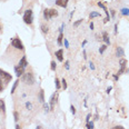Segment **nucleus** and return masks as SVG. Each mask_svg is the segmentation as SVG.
Masks as SVG:
<instances>
[{
    "label": "nucleus",
    "instance_id": "1",
    "mask_svg": "<svg viewBox=\"0 0 129 129\" xmlns=\"http://www.w3.org/2000/svg\"><path fill=\"white\" fill-rule=\"evenodd\" d=\"M22 81L25 82L26 85H29V86H32L35 84V76L32 72H25L22 75Z\"/></svg>",
    "mask_w": 129,
    "mask_h": 129
},
{
    "label": "nucleus",
    "instance_id": "2",
    "mask_svg": "<svg viewBox=\"0 0 129 129\" xmlns=\"http://www.w3.org/2000/svg\"><path fill=\"white\" fill-rule=\"evenodd\" d=\"M23 21L27 25H31L34 22V12H32L31 9H28L25 11V13H23Z\"/></svg>",
    "mask_w": 129,
    "mask_h": 129
},
{
    "label": "nucleus",
    "instance_id": "3",
    "mask_svg": "<svg viewBox=\"0 0 129 129\" xmlns=\"http://www.w3.org/2000/svg\"><path fill=\"white\" fill-rule=\"evenodd\" d=\"M58 11L56 9H45L44 10V18L45 20H49L53 17H57Z\"/></svg>",
    "mask_w": 129,
    "mask_h": 129
},
{
    "label": "nucleus",
    "instance_id": "4",
    "mask_svg": "<svg viewBox=\"0 0 129 129\" xmlns=\"http://www.w3.org/2000/svg\"><path fill=\"white\" fill-rule=\"evenodd\" d=\"M0 78H1V79L4 80L5 84H8V82H9L10 80L12 79V76H11L10 74H8L7 71L2 70V69L0 68Z\"/></svg>",
    "mask_w": 129,
    "mask_h": 129
},
{
    "label": "nucleus",
    "instance_id": "5",
    "mask_svg": "<svg viewBox=\"0 0 129 129\" xmlns=\"http://www.w3.org/2000/svg\"><path fill=\"white\" fill-rule=\"evenodd\" d=\"M11 46L16 49H19V50H25V47H23V44L20 41V39L18 38H13L11 40Z\"/></svg>",
    "mask_w": 129,
    "mask_h": 129
},
{
    "label": "nucleus",
    "instance_id": "6",
    "mask_svg": "<svg viewBox=\"0 0 129 129\" xmlns=\"http://www.w3.org/2000/svg\"><path fill=\"white\" fill-rule=\"evenodd\" d=\"M119 64H120V70L118 71V76H120L121 74L126 71V67H127V60L126 59H120L119 60Z\"/></svg>",
    "mask_w": 129,
    "mask_h": 129
},
{
    "label": "nucleus",
    "instance_id": "7",
    "mask_svg": "<svg viewBox=\"0 0 129 129\" xmlns=\"http://www.w3.org/2000/svg\"><path fill=\"white\" fill-rule=\"evenodd\" d=\"M57 98H58V93H53V95L50 97V110H53V108H55V104L56 101H57Z\"/></svg>",
    "mask_w": 129,
    "mask_h": 129
},
{
    "label": "nucleus",
    "instance_id": "8",
    "mask_svg": "<svg viewBox=\"0 0 129 129\" xmlns=\"http://www.w3.org/2000/svg\"><path fill=\"white\" fill-rule=\"evenodd\" d=\"M98 6H99V7H100V8H103V9H104V11H105V13H106V16H107V17H106V19H105V20H104V22H105V23H106V22H108V21L110 20V16H109V11H108V10H107V8H106V7H105V6H104V5H103V4H101V2H98Z\"/></svg>",
    "mask_w": 129,
    "mask_h": 129
},
{
    "label": "nucleus",
    "instance_id": "9",
    "mask_svg": "<svg viewBox=\"0 0 129 129\" xmlns=\"http://www.w3.org/2000/svg\"><path fill=\"white\" fill-rule=\"evenodd\" d=\"M15 72H16V76L17 77H20L25 74V68L22 67H19V66H16L15 67Z\"/></svg>",
    "mask_w": 129,
    "mask_h": 129
},
{
    "label": "nucleus",
    "instance_id": "10",
    "mask_svg": "<svg viewBox=\"0 0 129 129\" xmlns=\"http://www.w3.org/2000/svg\"><path fill=\"white\" fill-rule=\"evenodd\" d=\"M68 1L69 0H56V5L61 8H66L68 5Z\"/></svg>",
    "mask_w": 129,
    "mask_h": 129
},
{
    "label": "nucleus",
    "instance_id": "11",
    "mask_svg": "<svg viewBox=\"0 0 129 129\" xmlns=\"http://www.w3.org/2000/svg\"><path fill=\"white\" fill-rule=\"evenodd\" d=\"M56 57H57V59L59 61H63V50L62 49H59L56 51Z\"/></svg>",
    "mask_w": 129,
    "mask_h": 129
},
{
    "label": "nucleus",
    "instance_id": "12",
    "mask_svg": "<svg viewBox=\"0 0 129 129\" xmlns=\"http://www.w3.org/2000/svg\"><path fill=\"white\" fill-rule=\"evenodd\" d=\"M18 66H19V67H22V68H25V69H26V67L28 66V62H27V58H26V56H23V57L20 59V61H19V63H18Z\"/></svg>",
    "mask_w": 129,
    "mask_h": 129
},
{
    "label": "nucleus",
    "instance_id": "13",
    "mask_svg": "<svg viewBox=\"0 0 129 129\" xmlns=\"http://www.w3.org/2000/svg\"><path fill=\"white\" fill-rule=\"evenodd\" d=\"M116 56H117V57H122V56H125V50H123L122 47H117Z\"/></svg>",
    "mask_w": 129,
    "mask_h": 129
},
{
    "label": "nucleus",
    "instance_id": "14",
    "mask_svg": "<svg viewBox=\"0 0 129 129\" xmlns=\"http://www.w3.org/2000/svg\"><path fill=\"white\" fill-rule=\"evenodd\" d=\"M103 40L105 41V44H106V45H110L109 36H108V34H107L106 31H104V32H103Z\"/></svg>",
    "mask_w": 129,
    "mask_h": 129
},
{
    "label": "nucleus",
    "instance_id": "15",
    "mask_svg": "<svg viewBox=\"0 0 129 129\" xmlns=\"http://www.w3.org/2000/svg\"><path fill=\"white\" fill-rule=\"evenodd\" d=\"M0 111L2 112L6 111V105H5V101L2 99H0Z\"/></svg>",
    "mask_w": 129,
    "mask_h": 129
},
{
    "label": "nucleus",
    "instance_id": "16",
    "mask_svg": "<svg viewBox=\"0 0 129 129\" xmlns=\"http://www.w3.org/2000/svg\"><path fill=\"white\" fill-rule=\"evenodd\" d=\"M44 95H45V91L44 90H40V92H39V101L40 103H45V97H44Z\"/></svg>",
    "mask_w": 129,
    "mask_h": 129
},
{
    "label": "nucleus",
    "instance_id": "17",
    "mask_svg": "<svg viewBox=\"0 0 129 129\" xmlns=\"http://www.w3.org/2000/svg\"><path fill=\"white\" fill-rule=\"evenodd\" d=\"M96 17H100V13L99 12H96V11H91V13L89 15V18L90 19H93V18Z\"/></svg>",
    "mask_w": 129,
    "mask_h": 129
},
{
    "label": "nucleus",
    "instance_id": "18",
    "mask_svg": "<svg viewBox=\"0 0 129 129\" xmlns=\"http://www.w3.org/2000/svg\"><path fill=\"white\" fill-rule=\"evenodd\" d=\"M120 13H121L122 16H129V8H122V9L120 10Z\"/></svg>",
    "mask_w": 129,
    "mask_h": 129
},
{
    "label": "nucleus",
    "instance_id": "19",
    "mask_svg": "<svg viewBox=\"0 0 129 129\" xmlns=\"http://www.w3.org/2000/svg\"><path fill=\"white\" fill-rule=\"evenodd\" d=\"M40 28H41V31L44 32V34H47V32L49 31V28H48V26H46V25H41Z\"/></svg>",
    "mask_w": 129,
    "mask_h": 129
},
{
    "label": "nucleus",
    "instance_id": "20",
    "mask_svg": "<svg viewBox=\"0 0 129 129\" xmlns=\"http://www.w3.org/2000/svg\"><path fill=\"white\" fill-rule=\"evenodd\" d=\"M62 40H63V35H62V34H60V35H59V37H58V41H57L59 46L62 45Z\"/></svg>",
    "mask_w": 129,
    "mask_h": 129
},
{
    "label": "nucleus",
    "instance_id": "21",
    "mask_svg": "<svg viewBox=\"0 0 129 129\" xmlns=\"http://www.w3.org/2000/svg\"><path fill=\"white\" fill-rule=\"evenodd\" d=\"M18 80H16L15 82H13V86H12V88H11V93H13L15 92V90H16V88H17V86H18Z\"/></svg>",
    "mask_w": 129,
    "mask_h": 129
},
{
    "label": "nucleus",
    "instance_id": "22",
    "mask_svg": "<svg viewBox=\"0 0 129 129\" xmlns=\"http://www.w3.org/2000/svg\"><path fill=\"white\" fill-rule=\"evenodd\" d=\"M26 108L28 110H31L32 109V104L30 103V101H27L26 103Z\"/></svg>",
    "mask_w": 129,
    "mask_h": 129
},
{
    "label": "nucleus",
    "instance_id": "23",
    "mask_svg": "<svg viewBox=\"0 0 129 129\" xmlns=\"http://www.w3.org/2000/svg\"><path fill=\"white\" fill-rule=\"evenodd\" d=\"M50 64H51V66H50L51 70H52V71H55V70H56V68H57V64H56V62H55V61H51V63H50Z\"/></svg>",
    "mask_w": 129,
    "mask_h": 129
},
{
    "label": "nucleus",
    "instance_id": "24",
    "mask_svg": "<svg viewBox=\"0 0 129 129\" xmlns=\"http://www.w3.org/2000/svg\"><path fill=\"white\" fill-rule=\"evenodd\" d=\"M87 129H93V122L92 121L87 122Z\"/></svg>",
    "mask_w": 129,
    "mask_h": 129
},
{
    "label": "nucleus",
    "instance_id": "25",
    "mask_svg": "<svg viewBox=\"0 0 129 129\" xmlns=\"http://www.w3.org/2000/svg\"><path fill=\"white\" fill-rule=\"evenodd\" d=\"M106 48H107V46H106V45H103V46L100 47V49H99V52H100V53H104V51L106 50Z\"/></svg>",
    "mask_w": 129,
    "mask_h": 129
},
{
    "label": "nucleus",
    "instance_id": "26",
    "mask_svg": "<svg viewBox=\"0 0 129 129\" xmlns=\"http://www.w3.org/2000/svg\"><path fill=\"white\" fill-rule=\"evenodd\" d=\"M81 22H82V19H79L78 21H76V22H74V27H75V28H77V27L79 26Z\"/></svg>",
    "mask_w": 129,
    "mask_h": 129
},
{
    "label": "nucleus",
    "instance_id": "27",
    "mask_svg": "<svg viewBox=\"0 0 129 129\" xmlns=\"http://www.w3.org/2000/svg\"><path fill=\"white\" fill-rule=\"evenodd\" d=\"M55 82H56V88H57V89H59V88H60V81H59L58 78H56Z\"/></svg>",
    "mask_w": 129,
    "mask_h": 129
},
{
    "label": "nucleus",
    "instance_id": "28",
    "mask_svg": "<svg viewBox=\"0 0 129 129\" xmlns=\"http://www.w3.org/2000/svg\"><path fill=\"white\" fill-rule=\"evenodd\" d=\"M13 117H15V120H16V121H18V120H19V114H18L17 111L13 112Z\"/></svg>",
    "mask_w": 129,
    "mask_h": 129
},
{
    "label": "nucleus",
    "instance_id": "29",
    "mask_svg": "<svg viewBox=\"0 0 129 129\" xmlns=\"http://www.w3.org/2000/svg\"><path fill=\"white\" fill-rule=\"evenodd\" d=\"M63 45H64V47L66 48H69V41L66 38H63Z\"/></svg>",
    "mask_w": 129,
    "mask_h": 129
},
{
    "label": "nucleus",
    "instance_id": "30",
    "mask_svg": "<svg viewBox=\"0 0 129 129\" xmlns=\"http://www.w3.org/2000/svg\"><path fill=\"white\" fill-rule=\"evenodd\" d=\"M2 82H4V80H2L1 78H0V91H2V90L5 89V86L2 85Z\"/></svg>",
    "mask_w": 129,
    "mask_h": 129
},
{
    "label": "nucleus",
    "instance_id": "31",
    "mask_svg": "<svg viewBox=\"0 0 129 129\" xmlns=\"http://www.w3.org/2000/svg\"><path fill=\"white\" fill-rule=\"evenodd\" d=\"M61 82H62V88L63 89H67V81L64 79H62L61 80Z\"/></svg>",
    "mask_w": 129,
    "mask_h": 129
},
{
    "label": "nucleus",
    "instance_id": "32",
    "mask_svg": "<svg viewBox=\"0 0 129 129\" xmlns=\"http://www.w3.org/2000/svg\"><path fill=\"white\" fill-rule=\"evenodd\" d=\"M70 111H71L72 115H75V114H76V108H75L74 106H70Z\"/></svg>",
    "mask_w": 129,
    "mask_h": 129
},
{
    "label": "nucleus",
    "instance_id": "33",
    "mask_svg": "<svg viewBox=\"0 0 129 129\" xmlns=\"http://www.w3.org/2000/svg\"><path fill=\"white\" fill-rule=\"evenodd\" d=\"M44 107H45V110H46L47 112L50 110V108H49V105H47V104H45V103H44Z\"/></svg>",
    "mask_w": 129,
    "mask_h": 129
},
{
    "label": "nucleus",
    "instance_id": "34",
    "mask_svg": "<svg viewBox=\"0 0 129 129\" xmlns=\"http://www.w3.org/2000/svg\"><path fill=\"white\" fill-rule=\"evenodd\" d=\"M89 68L91 69V70H95V66H93L92 62H89Z\"/></svg>",
    "mask_w": 129,
    "mask_h": 129
},
{
    "label": "nucleus",
    "instance_id": "35",
    "mask_svg": "<svg viewBox=\"0 0 129 129\" xmlns=\"http://www.w3.org/2000/svg\"><path fill=\"white\" fill-rule=\"evenodd\" d=\"M63 28H64V23H62V25H61V27H60V29H59V32H60V34H62Z\"/></svg>",
    "mask_w": 129,
    "mask_h": 129
},
{
    "label": "nucleus",
    "instance_id": "36",
    "mask_svg": "<svg viewBox=\"0 0 129 129\" xmlns=\"http://www.w3.org/2000/svg\"><path fill=\"white\" fill-rule=\"evenodd\" d=\"M111 129H125L122 127V126H115V127H112Z\"/></svg>",
    "mask_w": 129,
    "mask_h": 129
},
{
    "label": "nucleus",
    "instance_id": "37",
    "mask_svg": "<svg viewBox=\"0 0 129 129\" xmlns=\"http://www.w3.org/2000/svg\"><path fill=\"white\" fill-rule=\"evenodd\" d=\"M64 67H66V69H69V61L67 60L66 63H64Z\"/></svg>",
    "mask_w": 129,
    "mask_h": 129
},
{
    "label": "nucleus",
    "instance_id": "38",
    "mask_svg": "<svg viewBox=\"0 0 129 129\" xmlns=\"http://www.w3.org/2000/svg\"><path fill=\"white\" fill-rule=\"evenodd\" d=\"M90 117H91V115L89 114V115L87 116V119H86V120H87V122H88V121H90Z\"/></svg>",
    "mask_w": 129,
    "mask_h": 129
},
{
    "label": "nucleus",
    "instance_id": "39",
    "mask_svg": "<svg viewBox=\"0 0 129 129\" xmlns=\"http://www.w3.org/2000/svg\"><path fill=\"white\" fill-rule=\"evenodd\" d=\"M117 28H118V26L115 25V35H117Z\"/></svg>",
    "mask_w": 129,
    "mask_h": 129
},
{
    "label": "nucleus",
    "instance_id": "40",
    "mask_svg": "<svg viewBox=\"0 0 129 129\" xmlns=\"http://www.w3.org/2000/svg\"><path fill=\"white\" fill-rule=\"evenodd\" d=\"M89 27H90V29H91V30H92V29H93V23H92V22H91V23H90V25H89Z\"/></svg>",
    "mask_w": 129,
    "mask_h": 129
},
{
    "label": "nucleus",
    "instance_id": "41",
    "mask_svg": "<svg viewBox=\"0 0 129 129\" xmlns=\"http://www.w3.org/2000/svg\"><path fill=\"white\" fill-rule=\"evenodd\" d=\"M16 129H22V128H21L19 125H16Z\"/></svg>",
    "mask_w": 129,
    "mask_h": 129
},
{
    "label": "nucleus",
    "instance_id": "42",
    "mask_svg": "<svg viewBox=\"0 0 129 129\" xmlns=\"http://www.w3.org/2000/svg\"><path fill=\"white\" fill-rule=\"evenodd\" d=\"M111 89H112V88H111V87H109V88H108V89H107V92H108V93H109V92H110V90H111Z\"/></svg>",
    "mask_w": 129,
    "mask_h": 129
},
{
    "label": "nucleus",
    "instance_id": "43",
    "mask_svg": "<svg viewBox=\"0 0 129 129\" xmlns=\"http://www.w3.org/2000/svg\"><path fill=\"white\" fill-rule=\"evenodd\" d=\"M86 44H87V40H85V41H84V42H82V47H84V46H85Z\"/></svg>",
    "mask_w": 129,
    "mask_h": 129
},
{
    "label": "nucleus",
    "instance_id": "44",
    "mask_svg": "<svg viewBox=\"0 0 129 129\" xmlns=\"http://www.w3.org/2000/svg\"><path fill=\"white\" fill-rule=\"evenodd\" d=\"M36 129H44V128H42V127H41V126H38V127H37Z\"/></svg>",
    "mask_w": 129,
    "mask_h": 129
},
{
    "label": "nucleus",
    "instance_id": "45",
    "mask_svg": "<svg viewBox=\"0 0 129 129\" xmlns=\"http://www.w3.org/2000/svg\"><path fill=\"white\" fill-rule=\"evenodd\" d=\"M0 32H1V27H0Z\"/></svg>",
    "mask_w": 129,
    "mask_h": 129
}]
</instances>
